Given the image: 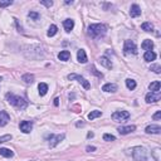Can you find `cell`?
Listing matches in <instances>:
<instances>
[{"mask_svg": "<svg viewBox=\"0 0 161 161\" xmlns=\"http://www.w3.org/2000/svg\"><path fill=\"white\" fill-rule=\"evenodd\" d=\"M58 58H59L62 62H67V60H69V58H70V53H69L68 50H62V52L58 54Z\"/></svg>", "mask_w": 161, "mask_h": 161, "instance_id": "603a6c76", "label": "cell"}, {"mask_svg": "<svg viewBox=\"0 0 161 161\" xmlns=\"http://www.w3.org/2000/svg\"><path fill=\"white\" fill-rule=\"evenodd\" d=\"M145 132L146 133H152V135H158L161 132V127L158 125H148L146 128H145Z\"/></svg>", "mask_w": 161, "mask_h": 161, "instance_id": "8fae6325", "label": "cell"}, {"mask_svg": "<svg viewBox=\"0 0 161 161\" xmlns=\"http://www.w3.org/2000/svg\"><path fill=\"white\" fill-rule=\"evenodd\" d=\"M88 35L92 38V39H98L101 37H103L107 32V28L105 24H91L88 27Z\"/></svg>", "mask_w": 161, "mask_h": 161, "instance_id": "6da1fadb", "label": "cell"}, {"mask_svg": "<svg viewBox=\"0 0 161 161\" xmlns=\"http://www.w3.org/2000/svg\"><path fill=\"white\" fill-rule=\"evenodd\" d=\"M150 70H152V72H155V73H161V67L158 65V64H152L151 67H150Z\"/></svg>", "mask_w": 161, "mask_h": 161, "instance_id": "d6a6232c", "label": "cell"}, {"mask_svg": "<svg viewBox=\"0 0 161 161\" xmlns=\"http://www.w3.org/2000/svg\"><path fill=\"white\" fill-rule=\"evenodd\" d=\"M132 157L135 161H146L147 160V151L142 146H135L132 150Z\"/></svg>", "mask_w": 161, "mask_h": 161, "instance_id": "3957f363", "label": "cell"}, {"mask_svg": "<svg viewBox=\"0 0 161 161\" xmlns=\"http://www.w3.org/2000/svg\"><path fill=\"white\" fill-rule=\"evenodd\" d=\"M57 32H58V27L54 25V24H52V25L49 27L48 32H47V35H48V37H54V35L57 34Z\"/></svg>", "mask_w": 161, "mask_h": 161, "instance_id": "83f0119b", "label": "cell"}, {"mask_svg": "<svg viewBox=\"0 0 161 161\" xmlns=\"http://www.w3.org/2000/svg\"><path fill=\"white\" fill-rule=\"evenodd\" d=\"M83 125H85L83 122H78V123H77V127H79V126H83Z\"/></svg>", "mask_w": 161, "mask_h": 161, "instance_id": "7bdbcfd3", "label": "cell"}, {"mask_svg": "<svg viewBox=\"0 0 161 161\" xmlns=\"http://www.w3.org/2000/svg\"><path fill=\"white\" fill-rule=\"evenodd\" d=\"M13 138L12 135H4V136H0V143H4V142H8Z\"/></svg>", "mask_w": 161, "mask_h": 161, "instance_id": "1f68e13d", "label": "cell"}, {"mask_svg": "<svg viewBox=\"0 0 161 161\" xmlns=\"http://www.w3.org/2000/svg\"><path fill=\"white\" fill-rule=\"evenodd\" d=\"M59 105V98H55L54 100V106H58Z\"/></svg>", "mask_w": 161, "mask_h": 161, "instance_id": "60d3db41", "label": "cell"}, {"mask_svg": "<svg viewBox=\"0 0 161 161\" xmlns=\"http://www.w3.org/2000/svg\"><path fill=\"white\" fill-rule=\"evenodd\" d=\"M91 69H92V72H93V73H95L97 77H100V78H102V77H103V74H102V73H100V72H97V69H96L95 67H92Z\"/></svg>", "mask_w": 161, "mask_h": 161, "instance_id": "8d00e7d4", "label": "cell"}, {"mask_svg": "<svg viewBox=\"0 0 161 161\" xmlns=\"http://www.w3.org/2000/svg\"><path fill=\"white\" fill-rule=\"evenodd\" d=\"M13 4L12 0H0V8H7V7H10Z\"/></svg>", "mask_w": 161, "mask_h": 161, "instance_id": "4dcf8cb0", "label": "cell"}, {"mask_svg": "<svg viewBox=\"0 0 161 161\" xmlns=\"http://www.w3.org/2000/svg\"><path fill=\"white\" fill-rule=\"evenodd\" d=\"M151 156L155 158V161H161V148H160V147H156V148L151 152Z\"/></svg>", "mask_w": 161, "mask_h": 161, "instance_id": "484cf974", "label": "cell"}, {"mask_svg": "<svg viewBox=\"0 0 161 161\" xmlns=\"http://www.w3.org/2000/svg\"><path fill=\"white\" fill-rule=\"evenodd\" d=\"M143 59L146 62H152L156 59V53L153 50H146L145 54H143Z\"/></svg>", "mask_w": 161, "mask_h": 161, "instance_id": "e0dca14e", "label": "cell"}, {"mask_svg": "<svg viewBox=\"0 0 161 161\" xmlns=\"http://www.w3.org/2000/svg\"><path fill=\"white\" fill-rule=\"evenodd\" d=\"M65 4H67V5H69V4H73V2H72V0H70V2H69V0H67V2H65Z\"/></svg>", "mask_w": 161, "mask_h": 161, "instance_id": "b9f144b4", "label": "cell"}, {"mask_svg": "<svg viewBox=\"0 0 161 161\" xmlns=\"http://www.w3.org/2000/svg\"><path fill=\"white\" fill-rule=\"evenodd\" d=\"M40 4H42V5H45L47 8L53 7V2H47V0H40Z\"/></svg>", "mask_w": 161, "mask_h": 161, "instance_id": "e575fe53", "label": "cell"}, {"mask_svg": "<svg viewBox=\"0 0 161 161\" xmlns=\"http://www.w3.org/2000/svg\"><path fill=\"white\" fill-rule=\"evenodd\" d=\"M0 155L4 156V157H13V156H14V152H13L10 148L2 147V148H0Z\"/></svg>", "mask_w": 161, "mask_h": 161, "instance_id": "44dd1931", "label": "cell"}, {"mask_svg": "<svg viewBox=\"0 0 161 161\" xmlns=\"http://www.w3.org/2000/svg\"><path fill=\"white\" fill-rule=\"evenodd\" d=\"M130 15H131V18H137V17H140V15H141V8H140L137 4L131 5Z\"/></svg>", "mask_w": 161, "mask_h": 161, "instance_id": "9a60e30c", "label": "cell"}, {"mask_svg": "<svg viewBox=\"0 0 161 161\" xmlns=\"http://www.w3.org/2000/svg\"><path fill=\"white\" fill-rule=\"evenodd\" d=\"M136 130V126L135 125H130V126H121L117 128V131L121 133V135H128L131 132H133Z\"/></svg>", "mask_w": 161, "mask_h": 161, "instance_id": "30bf717a", "label": "cell"}, {"mask_svg": "<svg viewBox=\"0 0 161 161\" xmlns=\"http://www.w3.org/2000/svg\"><path fill=\"white\" fill-rule=\"evenodd\" d=\"M14 20H15V24H17V28H18V30H19V32H23V28H22V25H19V22H18V19H17V18H14Z\"/></svg>", "mask_w": 161, "mask_h": 161, "instance_id": "74e56055", "label": "cell"}, {"mask_svg": "<svg viewBox=\"0 0 161 161\" xmlns=\"http://www.w3.org/2000/svg\"><path fill=\"white\" fill-rule=\"evenodd\" d=\"M112 120L115 122H122V121H126L130 118V112L127 111H116L115 113H112Z\"/></svg>", "mask_w": 161, "mask_h": 161, "instance_id": "52a82bcc", "label": "cell"}, {"mask_svg": "<svg viewBox=\"0 0 161 161\" xmlns=\"http://www.w3.org/2000/svg\"><path fill=\"white\" fill-rule=\"evenodd\" d=\"M103 140H105V141H115V140H116V137H115L113 135L105 133V135H103Z\"/></svg>", "mask_w": 161, "mask_h": 161, "instance_id": "836d02e7", "label": "cell"}, {"mask_svg": "<svg viewBox=\"0 0 161 161\" xmlns=\"http://www.w3.org/2000/svg\"><path fill=\"white\" fill-rule=\"evenodd\" d=\"M0 79H2V78H0Z\"/></svg>", "mask_w": 161, "mask_h": 161, "instance_id": "ee69618b", "label": "cell"}, {"mask_svg": "<svg viewBox=\"0 0 161 161\" xmlns=\"http://www.w3.org/2000/svg\"><path fill=\"white\" fill-rule=\"evenodd\" d=\"M22 79L24 80V83L32 85V83L34 82V74H32V73H25V74H23Z\"/></svg>", "mask_w": 161, "mask_h": 161, "instance_id": "d6986e66", "label": "cell"}, {"mask_svg": "<svg viewBox=\"0 0 161 161\" xmlns=\"http://www.w3.org/2000/svg\"><path fill=\"white\" fill-rule=\"evenodd\" d=\"M102 116V112L101 111H98V110H95V111H91L90 113H88V120H95V118H97V117H101Z\"/></svg>", "mask_w": 161, "mask_h": 161, "instance_id": "4316f807", "label": "cell"}, {"mask_svg": "<svg viewBox=\"0 0 161 161\" xmlns=\"http://www.w3.org/2000/svg\"><path fill=\"white\" fill-rule=\"evenodd\" d=\"M77 60L79 62V63H87V60H88V58H87V54H86V50L85 49H79L78 52H77Z\"/></svg>", "mask_w": 161, "mask_h": 161, "instance_id": "4fadbf2b", "label": "cell"}, {"mask_svg": "<svg viewBox=\"0 0 161 161\" xmlns=\"http://www.w3.org/2000/svg\"><path fill=\"white\" fill-rule=\"evenodd\" d=\"M141 28H142V30H145V32H153V25H152L151 23H148V22L142 23Z\"/></svg>", "mask_w": 161, "mask_h": 161, "instance_id": "f1b7e54d", "label": "cell"}, {"mask_svg": "<svg viewBox=\"0 0 161 161\" xmlns=\"http://www.w3.org/2000/svg\"><path fill=\"white\" fill-rule=\"evenodd\" d=\"M28 17H29L32 20H38V19L40 18V14L37 13V12H29V13H28Z\"/></svg>", "mask_w": 161, "mask_h": 161, "instance_id": "f546056e", "label": "cell"}, {"mask_svg": "<svg viewBox=\"0 0 161 161\" xmlns=\"http://www.w3.org/2000/svg\"><path fill=\"white\" fill-rule=\"evenodd\" d=\"M64 137H65V135H64V133H60V135L50 133V135H48L47 140L49 141V146H50V147H55L60 141H63V140H64Z\"/></svg>", "mask_w": 161, "mask_h": 161, "instance_id": "5b68a950", "label": "cell"}, {"mask_svg": "<svg viewBox=\"0 0 161 161\" xmlns=\"http://www.w3.org/2000/svg\"><path fill=\"white\" fill-rule=\"evenodd\" d=\"M68 79H70V80H73V79L78 80V82L82 85L86 90H90V88H91L90 82H88V80H87L85 77H82V75H78V74H75V73H72V74H68Z\"/></svg>", "mask_w": 161, "mask_h": 161, "instance_id": "8992f818", "label": "cell"}, {"mask_svg": "<svg viewBox=\"0 0 161 161\" xmlns=\"http://www.w3.org/2000/svg\"><path fill=\"white\" fill-rule=\"evenodd\" d=\"M141 47H142V49H145V50H152V48H153V42H152L151 39H146V40L142 42Z\"/></svg>", "mask_w": 161, "mask_h": 161, "instance_id": "ffe728a7", "label": "cell"}, {"mask_svg": "<svg viewBox=\"0 0 161 161\" xmlns=\"http://www.w3.org/2000/svg\"><path fill=\"white\" fill-rule=\"evenodd\" d=\"M123 54L125 55L137 54V47L132 40H130V39L125 40V43H123Z\"/></svg>", "mask_w": 161, "mask_h": 161, "instance_id": "277c9868", "label": "cell"}, {"mask_svg": "<svg viewBox=\"0 0 161 161\" xmlns=\"http://www.w3.org/2000/svg\"><path fill=\"white\" fill-rule=\"evenodd\" d=\"M19 128L24 133H29L33 130V122L32 121H22L19 125Z\"/></svg>", "mask_w": 161, "mask_h": 161, "instance_id": "9c48e42d", "label": "cell"}, {"mask_svg": "<svg viewBox=\"0 0 161 161\" xmlns=\"http://www.w3.org/2000/svg\"><path fill=\"white\" fill-rule=\"evenodd\" d=\"M5 98L12 106H14L19 110H25L28 107V102L20 96H17V95H13V93H7Z\"/></svg>", "mask_w": 161, "mask_h": 161, "instance_id": "7a4b0ae2", "label": "cell"}, {"mask_svg": "<svg viewBox=\"0 0 161 161\" xmlns=\"http://www.w3.org/2000/svg\"><path fill=\"white\" fill-rule=\"evenodd\" d=\"M86 150H87L88 152H92V151H96V147H95V146H87Z\"/></svg>", "mask_w": 161, "mask_h": 161, "instance_id": "f35d334b", "label": "cell"}, {"mask_svg": "<svg viewBox=\"0 0 161 161\" xmlns=\"http://www.w3.org/2000/svg\"><path fill=\"white\" fill-rule=\"evenodd\" d=\"M95 135H93V132H88L87 133V138H91V137H93Z\"/></svg>", "mask_w": 161, "mask_h": 161, "instance_id": "ab89813d", "label": "cell"}, {"mask_svg": "<svg viewBox=\"0 0 161 161\" xmlns=\"http://www.w3.org/2000/svg\"><path fill=\"white\" fill-rule=\"evenodd\" d=\"M152 118H153L155 121H158V120L161 118V111H157V112H156V113L152 116Z\"/></svg>", "mask_w": 161, "mask_h": 161, "instance_id": "d590c367", "label": "cell"}, {"mask_svg": "<svg viewBox=\"0 0 161 161\" xmlns=\"http://www.w3.org/2000/svg\"><path fill=\"white\" fill-rule=\"evenodd\" d=\"M32 161H33V160H32Z\"/></svg>", "mask_w": 161, "mask_h": 161, "instance_id": "f6af8a7d", "label": "cell"}, {"mask_svg": "<svg viewBox=\"0 0 161 161\" xmlns=\"http://www.w3.org/2000/svg\"><path fill=\"white\" fill-rule=\"evenodd\" d=\"M10 121V116L5 111H0V127H4Z\"/></svg>", "mask_w": 161, "mask_h": 161, "instance_id": "7c38bea8", "label": "cell"}, {"mask_svg": "<svg viewBox=\"0 0 161 161\" xmlns=\"http://www.w3.org/2000/svg\"><path fill=\"white\" fill-rule=\"evenodd\" d=\"M98 62L101 63V65L106 67L107 69H111V68H112V62H111L107 57H101V58L98 59Z\"/></svg>", "mask_w": 161, "mask_h": 161, "instance_id": "ac0fdd59", "label": "cell"}, {"mask_svg": "<svg viewBox=\"0 0 161 161\" xmlns=\"http://www.w3.org/2000/svg\"><path fill=\"white\" fill-rule=\"evenodd\" d=\"M117 90H118V87L115 83H106L102 87V91L103 92H108V93H115V92H117Z\"/></svg>", "mask_w": 161, "mask_h": 161, "instance_id": "5bb4252c", "label": "cell"}, {"mask_svg": "<svg viewBox=\"0 0 161 161\" xmlns=\"http://www.w3.org/2000/svg\"><path fill=\"white\" fill-rule=\"evenodd\" d=\"M63 27H64L65 32L69 33V32L73 30V28H74V20H73V19H65V20L63 22Z\"/></svg>", "mask_w": 161, "mask_h": 161, "instance_id": "2e32d148", "label": "cell"}, {"mask_svg": "<svg viewBox=\"0 0 161 161\" xmlns=\"http://www.w3.org/2000/svg\"><path fill=\"white\" fill-rule=\"evenodd\" d=\"M137 83H136V80L135 79H131V78H127L126 79V87L130 90V91H133L136 88Z\"/></svg>", "mask_w": 161, "mask_h": 161, "instance_id": "cb8c5ba5", "label": "cell"}, {"mask_svg": "<svg viewBox=\"0 0 161 161\" xmlns=\"http://www.w3.org/2000/svg\"><path fill=\"white\" fill-rule=\"evenodd\" d=\"M160 88H161V83L158 80H155V82L150 83V86H148L150 92H157V91H160Z\"/></svg>", "mask_w": 161, "mask_h": 161, "instance_id": "7402d4cb", "label": "cell"}, {"mask_svg": "<svg viewBox=\"0 0 161 161\" xmlns=\"http://www.w3.org/2000/svg\"><path fill=\"white\" fill-rule=\"evenodd\" d=\"M160 98H161V91L148 92L145 97V101H146V103H155V102H158Z\"/></svg>", "mask_w": 161, "mask_h": 161, "instance_id": "ba28073f", "label": "cell"}, {"mask_svg": "<svg viewBox=\"0 0 161 161\" xmlns=\"http://www.w3.org/2000/svg\"><path fill=\"white\" fill-rule=\"evenodd\" d=\"M38 90H39V95L40 96H45L48 92V85L47 83H39L38 85Z\"/></svg>", "mask_w": 161, "mask_h": 161, "instance_id": "d4e9b609", "label": "cell"}]
</instances>
